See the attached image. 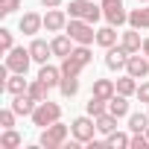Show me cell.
<instances>
[{
	"label": "cell",
	"instance_id": "cell-1",
	"mask_svg": "<svg viewBox=\"0 0 149 149\" xmlns=\"http://www.w3.org/2000/svg\"><path fill=\"white\" fill-rule=\"evenodd\" d=\"M64 32L76 41V44H97V29H94V24H88L85 18H70Z\"/></svg>",
	"mask_w": 149,
	"mask_h": 149
},
{
	"label": "cell",
	"instance_id": "cell-2",
	"mask_svg": "<svg viewBox=\"0 0 149 149\" xmlns=\"http://www.w3.org/2000/svg\"><path fill=\"white\" fill-rule=\"evenodd\" d=\"M67 15L70 18H85L88 24H97L102 18V6H97V0H70Z\"/></svg>",
	"mask_w": 149,
	"mask_h": 149
},
{
	"label": "cell",
	"instance_id": "cell-3",
	"mask_svg": "<svg viewBox=\"0 0 149 149\" xmlns=\"http://www.w3.org/2000/svg\"><path fill=\"white\" fill-rule=\"evenodd\" d=\"M58 117H61V105H58V102H50V100L38 102V105H35V111H32V123H35V126H41V129H47V126L58 123Z\"/></svg>",
	"mask_w": 149,
	"mask_h": 149
},
{
	"label": "cell",
	"instance_id": "cell-4",
	"mask_svg": "<svg viewBox=\"0 0 149 149\" xmlns=\"http://www.w3.org/2000/svg\"><path fill=\"white\" fill-rule=\"evenodd\" d=\"M100 6H102V18H105L111 26L129 24V12H126V6H123V0H100Z\"/></svg>",
	"mask_w": 149,
	"mask_h": 149
},
{
	"label": "cell",
	"instance_id": "cell-5",
	"mask_svg": "<svg viewBox=\"0 0 149 149\" xmlns=\"http://www.w3.org/2000/svg\"><path fill=\"white\" fill-rule=\"evenodd\" d=\"M67 132H70V129H67L64 123H53V126H47V129L41 132V140H38V143H41L44 149H58V146L67 140Z\"/></svg>",
	"mask_w": 149,
	"mask_h": 149
},
{
	"label": "cell",
	"instance_id": "cell-6",
	"mask_svg": "<svg viewBox=\"0 0 149 149\" xmlns=\"http://www.w3.org/2000/svg\"><path fill=\"white\" fill-rule=\"evenodd\" d=\"M94 132H97V120L88 114V117H76L70 123V134H73V140H79V143H88V140H94Z\"/></svg>",
	"mask_w": 149,
	"mask_h": 149
},
{
	"label": "cell",
	"instance_id": "cell-7",
	"mask_svg": "<svg viewBox=\"0 0 149 149\" xmlns=\"http://www.w3.org/2000/svg\"><path fill=\"white\" fill-rule=\"evenodd\" d=\"M29 61H32L29 47H26V50H24V47H12V50L6 53V67H9L12 73H26V70H29Z\"/></svg>",
	"mask_w": 149,
	"mask_h": 149
},
{
	"label": "cell",
	"instance_id": "cell-8",
	"mask_svg": "<svg viewBox=\"0 0 149 149\" xmlns=\"http://www.w3.org/2000/svg\"><path fill=\"white\" fill-rule=\"evenodd\" d=\"M129 56H132V53H129L123 44H120V47H108V53H105V67L120 73V70H126V64H129Z\"/></svg>",
	"mask_w": 149,
	"mask_h": 149
},
{
	"label": "cell",
	"instance_id": "cell-9",
	"mask_svg": "<svg viewBox=\"0 0 149 149\" xmlns=\"http://www.w3.org/2000/svg\"><path fill=\"white\" fill-rule=\"evenodd\" d=\"M126 73L129 76H134V79H146L149 76V56L143 53H132L129 56V64H126Z\"/></svg>",
	"mask_w": 149,
	"mask_h": 149
},
{
	"label": "cell",
	"instance_id": "cell-10",
	"mask_svg": "<svg viewBox=\"0 0 149 149\" xmlns=\"http://www.w3.org/2000/svg\"><path fill=\"white\" fill-rule=\"evenodd\" d=\"M44 29H47V32H61V29H67V12L50 9V12L44 15Z\"/></svg>",
	"mask_w": 149,
	"mask_h": 149
},
{
	"label": "cell",
	"instance_id": "cell-11",
	"mask_svg": "<svg viewBox=\"0 0 149 149\" xmlns=\"http://www.w3.org/2000/svg\"><path fill=\"white\" fill-rule=\"evenodd\" d=\"M41 26H44V18H41L38 12H26V15L21 18V24H18V29H21L24 35H35Z\"/></svg>",
	"mask_w": 149,
	"mask_h": 149
},
{
	"label": "cell",
	"instance_id": "cell-12",
	"mask_svg": "<svg viewBox=\"0 0 149 149\" xmlns=\"http://www.w3.org/2000/svg\"><path fill=\"white\" fill-rule=\"evenodd\" d=\"M50 47H53V56L64 58V56H70V53H73V38H70L67 32H61V35H56V38L50 41Z\"/></svg>",
	"mask_w": 149,
	"mask_h": 149
},
{
	"label": "cell",
	"instance_id": "cell-13",
	"mask_svg": "<svg viewBox=\"0 0 149 149\" xmlns=\"http://www.w3.org/2000/svg\"><path fill=\"white\" fill-rule=\"evenodd\" d=\"M24 76H26V73H12V76L6 79V85H3V91H6V94H12V97H18V94H26L29 82H26Z\"/></svg>",
	"mask_w": 149,
	"mask_h": 149
},
{
	"label": "cell",
	"instance_id": "cell-14",
	"mask_svg": "<svg viewBox=\"0 0 149 149\" xmlns=\"http://www.w3.org/2000/svg\"><path fill=\"white\" fill-rule=\"evenodd\" d=\"M29 53H32V61H38V64H47V58L53 56V47H50L47 41L35 38V41L29 44Z\"/></svg>",
	"mask_w": 149,
	"mask_h": 149
},
{
	"label": "cell",
	"instance_id": "cell-15",
	"mask_svg": "<svg viewBox=\"0 0 149 149\" xmlns=\"http://www.w3.org/2000/svg\"><path fill=\"white\" fill-rule=\"evenodd\" d=\"M35 105H38V102H35L29 94H18V97L12 100V108H15V114H24V117H32Z\"/></svg>",
	"mask_w": 149,
	"mask_h": 149
},
{
	"label": "cell",
	"instance_id": "cell-16",
	"mask_svg": "<svg viewBox=\"0 0 149 149\" xmlns=\"http://www.w3.org/2000/svg\"><path fill=\"white\" fill-rule=\"evenodd\" d=\"M38 79H41L44 85L56 88V85L61 82V67H53V64H41V70H38Z\"/></svg>",
	"mask_w": 149,
	"mask_h": 149
},
{
	"label": "cell",
	"instance_id": "cell-17",
	"mask_svg": "<svg viewBox=\"0 0 149 149\" xmlns=\"http://www.w3.org/2000/svg\"><path fill=\"white\" fill-rule=\"evenodd\" d=\"M120 44L129 50V53H140L143 50V41H140V29H129V32H123V38H120Z\"/></svg>",
	"mask_w": 149,
	"mask_h": 149
},
{
	"label": "cell",
	"instance_id": "cell-18",
	"mask_svg": "<svg viewBox=\"0 0 149 149\" xmlns=\"http://www.w3.org/2000/svg\"><path fill=\"white\" fill-rule=\"evenodd\" d=\"M91 94H97L102 100H111L117 94V82H111V79H94V91Z\"/></svg>",
	"mask_w": 149,
	"mask_h": 149
},
{
	"label": "cell",
	"instance_id": "cell-19",
	"mask_svg": "<svg viewBox=\"0 0 149 149\" xmlns=\"http://www.w3.org/2000/svg\"><path fill=\"white\" fill-rule=\"evenodd\" d=\"M129 26H134V29H149V9H146V6L132 9V12H129Z\"/></svg>",
	"mask_w": 149,
	"mask_h": 149
},
{
	"label": "cell",
	"instance_id": "cell-20",
	"mask_svg": "<svg viewBox=\"0 0 149 149\" xmlns=\"http://www.w3.org/2000/svg\"><path fill=\"white\" fill-rule=\"evenodd\" d=\"M97 44H100V47H105V50H108V47H114V44H117V26H111V24H108V26L97 29Z\"/></svg>",
	"mask_w": 149,
	"mask_h": 149
},
{
	"label": "cell",
	"instance_id": "cell-21",
	"mask_svg": "<svg viewBox=\"0 0 149 149\" xmlns=\"http://www.w3.org/2000/svg\"><path fill=\"white\" fill-rule=\"evenodd\" d=\"M108 111H111L114 117H126V114H129V97L114 94V97L108 100Z\"/></svg>",
	"mask_w": 149,
	"mask_h": 149
},
{
	"label": "cell",
	"instance_id": "cell-22",
	"mask_svg": "<svg viewBox=\"0 0 149 149\" xmlns=\"http://www.w3.org/2000/svg\"><path fill=\"white\" fill-rule=\"evenodd\" d=\"M94 120H97V132L111 134V132L117 129V120H120V117H114L111 111H105V114H100V117H94Z\"/></svg>",
	"mask_w": 149,
	"mask_h": 149
},
{
	"label": "cell",
	"instance_id": "cell-23",
	"mask_svg": "<svg viewBox=\"0 0 149 149\" xmlns=\"http://www.w3.org/2000/svg\"><path fill=\"white\" fill-rule=\"evenodd\" d=\"M21 143H24V137L15 129H3V134H0V146H3V149H18Z\"/></svg>",
	"mask_w": 149,
	"mask_h": 149
},
{
	"label": "cell",
	"instance_id": "cell-24",
	"mask_svg": "<svg viewBox=\"0 0 149 149\" xmlns=\"http://www.w3.org/2000/svg\"><path fill=\"white\" fill-rule=\"evenodd\" d=\"M88 114L91 117H100V114H105L108 111V100H102V97H97V94H91V100H88Z\"/></svg>",
	"mask_w": 149,
	"mask_h": 149
},
{
	"label": "cell",
	"instance_id": "cell-25",
	"mask_svg": "<svg viewBox=\"0 0 149 149\" xmlns=\"http://www.w3.org/2000/svg\"><path fill=\"white\" fill-rule=\"evenodd\" d=\"M117 94H123V97H132V94H137V82H134V76H120L117 79Z\"/></svg>",
	"mask_w": 149,
	"mask_h": 149
},
{
	"label": "cell",
	"instance_id": "cell-26",
	"mask_svg": "<svg viewBox=\"0 0 149 149\" xmlns=\"http://www.w3.org/2000/svg\"><path fill=\"white\" fill-rule=\"evenodd\" d=\"M47 91H50V85H44L41 79H35V82H29V88H26V94L35 100V102H44L47 100Z\"/></svg>",
	"mask_w": 149,
	"mask_h": 149
},
{
	"label": "cell",
	"instance_id": "cell-27",
	"mask_svg": "<svg viewBox=\"0 0 149 149\" xmlns=\"http://www.w3.org/2000/svg\"><path fill=\"white\" fill-rule=\"evenodd\" d=\"M58 91H61L64 97H76V91H79V76H61Z\"/></svg>",
	"mask_w": 149,
	"mask_h": 149
},
{
	"label": "cell",
	"instance_id": "cell-28",
	"mask_svg": "<svg viewBox=\"0 0 149 149\" xmlns=\"http://www.w3.org/2000/svg\"><path fill=\"white\" fill-rule=\"evenodd\" d=\"M129 140H132V137H129V134H123V132H117V129H114L111 134H105V146H117V149H126V146H129Z\"/></svg>",
	"mask_w": 149,
	"mask_h": 149
},
{
	"label": "cell",
	"instance_id": "cell-29",
	"mask_svg": "<svg viewBox=\"0 0 149 149\" xmlns=\"http://www.w3.org/2000/svg\"><path fill=\"white\" fill-rule=\"evenodd\" d=\"M129 129L132 132H146L149 129V114H129Z\"/></svg>",
	"mask_w": 149,
	"mask_h": 149
},
{
	"label": "cell",
	"instance_id": "cell-30",
	"mask_svg": "<svg viewBox=\"0 0 149 149\" xmlns=\"http://www.w3.org/2000/svg\"><path fill=\"white\" fill-rule=\"evenodd\" d=\"M0 126L3 129H15V108H3L0 111Z\"/></svg>",
	"mask_w": 149,
	"mask_h": 149
},
{
	"label": "cell",
	"instance_id": "cell-31",
	"mask_svg": "<svg viewBox=\"0 0 149 149\" xmlns=\"http://www.w3.org/2000/svg\"><path fill=\"white\" fill-rule=\"evenodd\" d=\"M15 47V38H12V32L9 29H0V50H3V53H9Z\"/></svg>",
	"mask_w": 149,
	"mask_h": 149
},
{
	"label": "cell",
	"instance_id": "cell-32",
	"mask_svg": "<svg viewBox=\"0 0 149 149\" xmlns=\"http://www.w3.org/2000/svg\"><path fill=\"white\" fill-rule=\"evenodd\" d=\"M15 9H21V0H0V15H12Z\"/></svg>",
	"mask_w": 149,
	"mask_h": 149
},
{
	"label": "cell",
	"instance_id": "cell-33",
	"mask_svg": "<svg viewBox=\"0 0 149 149\" xmlns=\"http://www.w3.org/2000/svg\"><path fill=\"white\" fill-rule=\"evenodd\" d=\"M140 102H146L149 105V82H143V85H137V94H134Z\"/></svg>",
	"mask_w": 149,
	"mask_h": 149
},
{
	"label": "cell",
	"instance_id": "cell-34",
	"mask_svg": "<svg viewBox=\"0 0 149 149\" xmlns=\"http://www.w3.org/2000/svg\"><path fill=\"white\" fill-rule=\"evenodd\" d=\"M64 3V0H41V6H47V9H58Z\"/></svg>",
	"mask_w": 149,
	"mask_h": 149
},
{
	"label": "cell",
	"instance_id": "cell-35",
	"mask_svg": "<svg viewBox=\"0 0 149 149\" xmlns=\"http://www.w3.org/2000/svg\"><path fill=\"white\" fill-rule=\"evenodd\" d=\"M143 53H146V56H149V38H146V41H143Z\"/></svg>",
	"mask_w": 149,
	"mask_h": 149
},
{
	"label": "cell",
	"instance_id": "cell-36",
	"mask_svg": "<svg viewBox=\"0 0 149 149\" xmlns=\"http://www.w3.org/2000/svg\"><path fill=\"white\" fill-rule=\"evenodd\" d=\"M137 3H149V0H137Z\"/></svg>",
	"mask_w": 149,
	"mask_h": 149
},
{
	"label": "cell",
	"instance_id": "cell-37",
	"mask_svg": "<svg viewBox=\"0 0 149 149\" xmlns=\"http://www.w3.org/2000/svg\"><path fill=\"white\" fill-rule=\"evenodd\" d=\"M146 137H149V129H146Z\"/></svg>",
	"mask_w": 149,
	"mask_h": 149
}]
</instances>
